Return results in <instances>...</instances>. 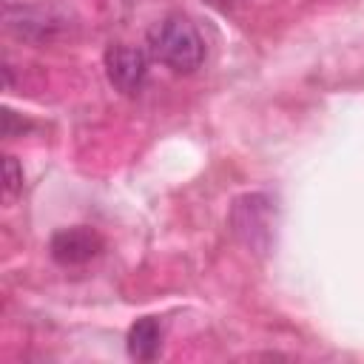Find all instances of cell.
<instances>
[{
	"mask_svg": "<svg viewBox=\"0 0 364 364\" xmlns=\"http://www.w3.org/2000/svg\"><path fill=\"white\" fill-rule=\"evenodd\" d=\"M159 344H162V327L156 318L142 316L131 324L128 330V355L136 361H154L159 355Z\"/></svg>",
	"mask_w": 364,
	"mask_h": 364,
	"instance_id": "6",
	"label": "cell"
},
{
	"mask_svg": "<svg viewBox=\"0 0 364 364\" xmlns=\"http://www.w3.org/2000/svg\"><path fill=\"white\" fill-rule=\"evenodd\" d=\"M6 26L20 40L48 43L68 31V11L60 6H20L6 11Z\"/></svg>",
	"mask_w": 364,
	"mask_h": 364,
	"instance_id": "3",
	"label": "cell"
},
{
	"mask_svg": "<svg viewBox=\"0 0 364 364\" xmlns=\"http://www.w3.org/2000/svg\"><path fill=\"white\" fill-rule=\"evenodd\" d=\"M228 228L239 239L242 247H247L256 256H264L273 245V228H276V205L267 193H242L233 199L228 213Z\"/></svg>",
	"mask_w": 364,
	"mask_h": 364,
	"instance_id": "2",
	"label": "cell"
},
{
	"mask_svg": "<svg viewBox=\"0 0 364 364\" xmlns=\"http://www.w3.org/2000/svg\"><path fill=\"white\" fill-rule=\"evenodd\" d=\"M105 74L119 94H139L148 77V57L134 46H111L105 51Z\"/></svg>",
	"mask_w": 364,
	"mask_h": 364,
	"instance_id": "4",
	"label": "cell"
},
{
	"mask_svg": "<svg viewBox=\"0 0 364 364\" xmlns=\"http://www.w3.org/2000/svg\"><path fill=\"white\" fill-rule=\"evenodd\" d=\"M148 54L156 63L173 68L176 74H191L205 60V43H202V37H199V31L193 28L191 20H185L179 14H171V17L151 26Z\"/></svg>",
	"mask_w": 364,
	"mask_h": 364,
	"instance_id": "1",
	"label": "cell"
},
{
	"mask_svg": "<svg viewBox=\"0 0 364 364\" xmlns=\"http://www.w3.org/2000/svg\"><path fill=\"white\" fill-rule=\"evenodd\" d=\"M210 3H225V0H210Z\"/></svg>",
	"mask_w": 364,
	"mask_h": 364,
	"instance_id": "8",
	"label": "cell"
},
{
	"mask_svg": "<svg viewBox=\"0 0 364 364\" xmlns=\"http://www.w3.org/2000/svg\"><path fill=\"white\" fill-rule=\"evenodd\" d=\"M100 250H102V236L94 228H85V225L63 228L51 236V259L63 267L85 264V262L97 259Z\"/></svg>",
	"mask_w": 364,
	"mask_h": 364,
	"instance_id": "5",
	"label": "cell"
},
{
	"mask_svg": "<svg viewBox=\"0 0 364 364\" xmlns=\"http://www.w3.org/2000/svg\"><path fill=\"white\" fill-rule=\"evenodd\" d=\"M3 188H6V196H17L23 188V168L14 156L3 159Z\"/></svg>",
	"mask_w": 364,
	"mask_h": 364,
	"instance_id": "7",
	"label": "cell"
}]
</instances>
